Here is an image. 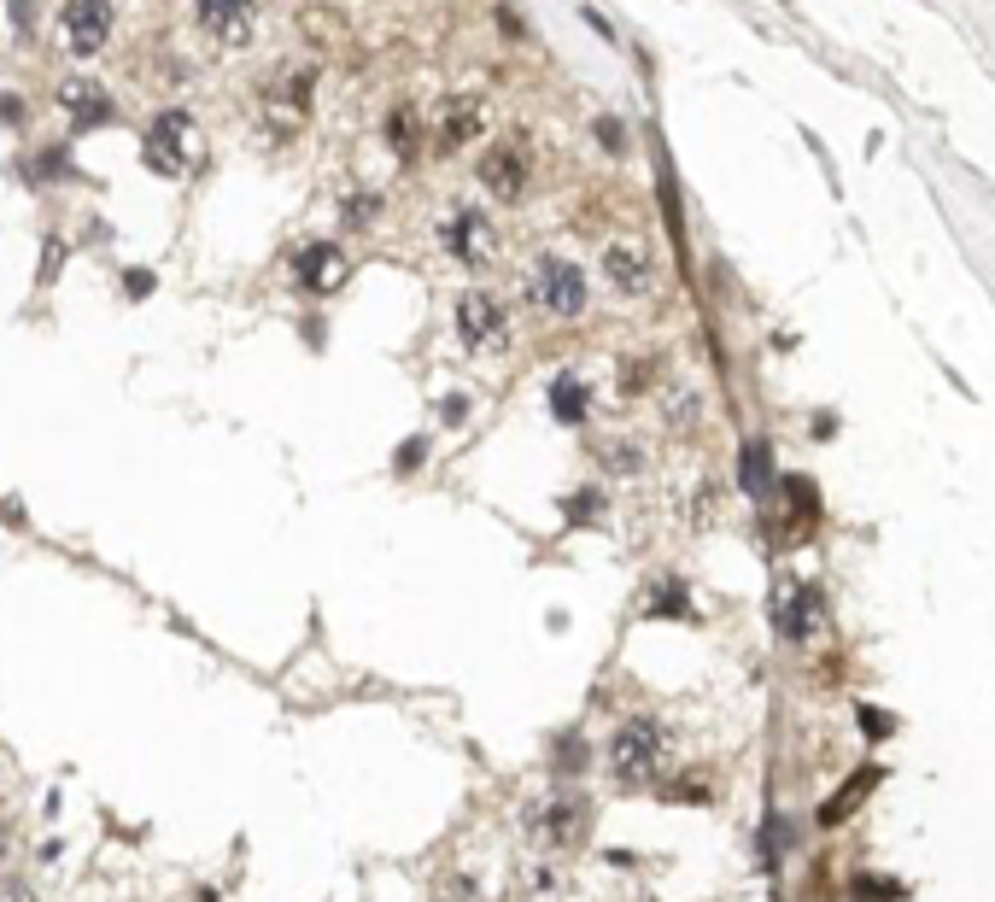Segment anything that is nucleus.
Segmentation results:
<instances>
[{"mask_svg":"<svg viewBox=\"0 0 995 902\" xmlns=\"http://www.w3.org/2000/svg\"><path fill=\"white\" fill-rule=\"evenodd\" d=\"M141 158H147V171L158 176H188L194 158H199V130L188 112H164L147 123V141H141Z\"/></svg>","mask_w":995,"mask_h":902,"instance_id":"obj_2","label":"nucleus"},{"mask_svg":"<svg viewBox=\"0 0 995 902\" xmlns=\"http://www.w3.org/2000/svg\"><path fill=\"white\" fill-rule=\"evenodd\" d=\"M458 335H463V346H469L474 358H481V352H504L510 311H504L492 294H463V299H458Z\"/></svg>","mask_w":995,"mask_h":902,"instance_id":"obj_4","label":"nucleus"},{"mask_svg":"<svg viewBox=\"0 0 995 902\" xmlns=\"http://www.w3.org/2000/svg\"><path fill=\"white\" fill-rule=\"evenodd\" d=\"M879 779H884L879 768H861V773H849V786H843V791L832 797V803L820 809V827H838V820H849V814H855V809L866 803V797H873V786H879Z\"/></svg>","mask_w":995,"mask_h":902,"instance_id":"obj_13","label":"nucleus"},{"mask_svg":"<svg viewBox=\"0 0 995 902\" xmlns=\"http://www.w3.org/2000/svg\"><path fill=\"white\" fill-rule=\"evenodd\" d=\"M604 276H609L615 294H645V287H650V264H645L638 246L615 240V246H604Z\"/></svg>","mask_w":995,"mask_h":902,"instance_id":"obj_12","label":"nucleus"},{"mask_svg":"<svg viewBox=\"0 0 995 902\" xmlns=\"http://www.w3.org/2000/svg\"><path fill=\"white\" fill-rule=\"evenodd\" d=\"M527 299L545 317H579L586 311V270L563 253H538L527 270Z\"/></svg>","mask_w":995,"mask_h":902,"instance_id":"obj_1","label":"nucleus"},{"mask_svg":"<svg viewBox=\"0 0 995 902\" xmlns=\"http://www.w3.org/2000/svg\"><path fill=\"white\" fill-rule=\"evenodd\" d=\"M340 276H346V258H340V246H335V240L305 246L299 264H294V281L305 287V294H335Z\"/></svg>","mask_w":995,"mask_h":902,"instance_id":"obj_9","label":"nucleus"},{"mask_svg":"<svg viewBox=\"0 0 995 902\" xmlns=\"http://www.w3.org/2000/svg\"><path fill=\"white\" fill-rule=\"evenodd\" d=\"M481 188H486L492 199H522V188H527L522 153H515V147H492V153L481 158Z\"/></svg>","mask_w":995,"mask_h":902,"instance_id":"obj_11","label":"nucleus"},{"mask_svg":"<svg viewBox=\"0 0 995 902\" xmlns=\"http://www.w3.org/2000/svg\"><path fill=\"white\" fill-rule=\"evenodd\" d=\"M59 106L71 112V123H82V130H94V123H106L112 117V100H106V89H100L94 76H71V82H59Z\"/></svg>","mask_w":995,"mask_h":902,"instance_id":"obj_10","label":"nucleus"},{"mask_svg":"<svg viewBox=\"0 0 995 902\" xmlns=\"http://www.w3.org/2000/svg\"><path fill=\"white\" fill-rule=\"evenodd\" d=\"M861 727H866V738H890V727H896V721H890L884 709H861Z\"/></svg>","mask_w":995,"mask_h":902,"instance_id":"obj_20","label":"nucleus"},{"mask_svg":"<svg viewBox=\"0 0 995 902\" xmlns=\"http://www.w3.org/2000/svg\"><path fill=\"white\" fill-rule=\"evenodd\" d=\"M194 18L217 48H246L258 35V0H194Z\"/></svg>","mask_w":995,"mask_h":902,"instance_id":"obj_5","label":"nucleus"},{"mask_svg":"<svg viewBox=\"0 0 995 902\" xmlns=\"http://www.w3.org/2000/svg\"><path fill=\"white\" fill-rule=\"evenodd\" d=\"M0 902H35V891L24 885V879H7V885H0Z\"/></svg>","mask_w":995,"mask_h":902,"instance_id":"obj_21","label":"nucleus"},{"mask_svg":"<svg viewBox=\"0 0 995 902\" xmlns=\"http://www.w3.org/2000/svg\"><path fill=\"white\" fill-rule=\"evenodd\" d=\"M597 135H604V147H620V123H615V117L597 123Z\"/></svg>","mask_w":995,"mask_h":902,"instance_id":"obj_22","label":"nucleus"},{"mask_svg":"<svg viewBox=\"0 0 995 902\" xmlns=\"http://www.w3.org/2000/svg\"><path fill=\"white\" fill-rule=\"evenodd\" d=\"M474 130H481V106H469V100H451V106H445V123H440V147H463Z\"/></svg>","mask_w":995,"mask_h":902,"instance_id":"obj_15","label":"nucleus"},{"mask_svg":"<svg viewBox=\"0 0 995 902\" xmlns=\"http://www.w3.org/2000/svg\"><path fill=\"white\" fill-rule=\"evenodd\" d=\"M579 820H586V809H579V803H556L545 838H556V844H574V838H579Z\"/></svg>","mask_w":995,"mask_h":902,"instance_id":"obj_17","label":"nucleus"},{"mask_svg":"<svg viewBox=\"0 0 995 902\" xmlns=\"http://www.w3.org/2000/svg\"><path fill=\"white\" fill-rule=\"evenodd\" d=\"M586 399L592 393H586V381H579V376H556L551 381V417L556 422H568V428L586 422Z\"/></svg>","mask_w":995,"mask_h":902,"instance_id":"obj_14","label":"nucleus"},{"mask_svg":"<svg viewBox=\"0 0 995 902\" xmlns=\"http://www.w3.org/2000/svg\"><path fill=\"white\" fill-rule=\"evenodd\" d=\"M59 30H65L71 53H100L112 41V0H65L59 7Z\"/></svg>","mask_w":995,"mask_h":902,"instance_id":"obj_6","label":"nucleus"},{"mask_svg":"<svg viewBox=\"0 0 995 902\" xmlns=\"http://www.w3.org/2000/svg\"><path fill=\"white\" fill-rule=\"evenodd\" d=\"M609 773L620 786H650L661 773V727L656 721H627L609 738Z\"/></svg>","mask_w":995,"mask_h":902,"instance_id":"obj_3","label":"nucleus"},{"mask_svg":"<svg viewBox=\"0 0 995 902\" xmlns=\"http://www.w3.org/2000/svg\"><path fill=\"white\" fill-rule=\"evenodd\" d=\"M387 141H392L399 153H417V112H399V117H392V123H387Z\"/></svg>","mask_w":995,"mask_h":902,"instance_id":"obj_18","label":"nucleus"},{"mask_svg":"<svg viewBox=\"0 0 995 902\" xmlns=\"http://www.w3.org/2000/svg\"><path fill=\"white\" fill-rule=\"evenodd\" d=\"M445 246H451L458 264H469V270H486V264L498 258V235H492V223L481 212H451L445 217Z\"/></svg>","mask_w":995,"mask_h":902,"instance_id":"obj_7","label":"nucleus"},{"mask_svg":"<svg viewBox=\"0 0 995 902\" xmlns=\"http://www.w3.org/2000/svg\"><path fill=\"white\" fill-rule=\"evenodd\" d=\"M0 117H12V123H18V117H24V100H12V94H0Z\"/></svg>","mask_w":995,"mask_h":902,"instance_id":"obj_23","label":"nucleus"},{"mask_svg":"<svg viewBox=\"0 0 995 902\" xmlns=\"http://www.w3.org/2000/svg\"><path fill=\"white\" fill-rule=\"evenodd\" d=\"M656 615H691V604L679 598V586H656V604H650Z\"/></svg>","mask_w":995,"mask_h":902,"instance_id":"obj_19","label":"nucleus"},{"mask_svg":"<svg viewBox=\"0 0 995 902\" xmlns=\"http://www.w3.org/2000/svg\"><path fill=\"white\" fill-rule=\"evenodd\" d=\"M743 486L767 499V486H773V469H767V445H743Z\"/></svg>","mask_w":995,"mask_h":902,"instance_id":"obj_16","label":"nucleus"},{"mask_svg":"<svg viewBox=\"0 0 995 902\" xmlns=\"http://www.w3.org/2000/svg\"><path fill=\"white\" fill-rule=\"evenodd\" d=\"M773 627L784 639H814L820 627V592L814 586H784L773 598Z\"/></svg>","mask_w":995,"mask_h":902,"instance_id":"obj_8","label":"nucleus"}]
</instances>
